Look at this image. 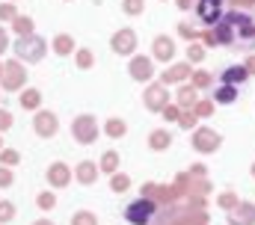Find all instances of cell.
I'll list each match as a JSON object with an SVG mask.
<instances>
[{"label": "cell", "mask_w": 255, "mask_h": 225, "mask_svg": "<svg viewBox=\"0 0 255 225\" xmlns=\"http://www.w3.org/2000/svg\"><path fill=\"white\" fill-rule=\"evenodd\" d=\"M214 30H217L220 45H229V48H238V51L255 48V18L250 12H226L223 21Z\"/></svg>", "instance_id": "6da1fadb"}, {"label": "cell", "mask_w": 255, "mask_h": 225, "mask_svg": "<svg viewBox=\"0 0 255 225\" xmlns=\"http://www.w3.org/2000/svg\"><path fill=\"white\" fill-rule=\"evenodd\" d=\"M226 6H229V0H196L193 3V18L202 27H217L223 21V15L229 12Z\"/></svg>", "instance_id": "7a4b0ae2"}, {"label": "cell", "mask_w": 255, "mask_h": 225, "mask_svg": "<svg viewBox=\"0 0 255 225\" xmlns=\"http://www.w3.org/2000/svg\"><path fill=\"white\" fill-rule=\"evenodd\" d=\"M157 214V205L148 202V199H136V202H128L125 205V220L130 225H148Z\"/></svg>", "instance_id": "3957f363"}, {"label": "cell", "mask_w": 255, "mask_h": 225, "mask_svg": "<svg viewBox=\"0 0 255 225\" xmlns=\"http://www.w3.org/2000/svg\"><path fill=\"white\" fill-rule=\"evenodd\" d=\"M220 83H229V86H238V89H241V86L247 83V71L238 68V65H235V68H226V71L220 74Z\"/></svg>", "instance_id": "277c9868"}, {"label": "cell", "mask_w": 255, "mask_h": 225, "mask_svg": "<svg viewBox=\"0 0 255 225\" xmlns=\"http://www.w3.org/2000/svg\"><path fill=\"white\" fill-rule=\"evenodd\" d=\"M238 86H229V83H220L217 89H214V101H220V104H235L238 101Z\"/></svg>", "instance_id": "5b68a950"}]
</instances>
